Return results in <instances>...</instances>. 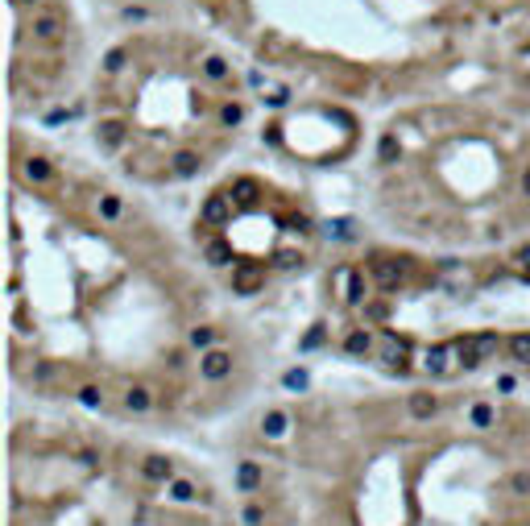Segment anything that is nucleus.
<instances>
[{
	"instance_id": "1a4fd4ad",
	"label": "nucleus",
	"mask_w": 530,
	"mask_h": 526,
	"mask_svg": "<svg viewBox=\"0 0 530 526\" xmlns=\"http://www.w3.org/2000/svg\"><path fill=\"white\" fill-rule=\"evenodd\" d=\"M510 356L518 365H530V332H514L510 336Z\"/></svg>"
},
{
	"instance_id": "39448f33",
	"label": "nucleus",
	"mask_w": 530,
	"mask_h": 526,
	"mask_svg": "<svg viewBox=\"0 0 530 526\" xmlns=\"http://www.w3.org/2000/svg\"><path fill=\"white\" fill-rule=\"evenodd\" d=\"M228 373H232V356H228V352L212 349V352L199 356V377H203V382H224Z\"/></svg>"
},
{
	"instance_id": "9b49d317",
	"label": "nucleus",
	"mask_w": 530,
	"mask_h": 526,
	"mask_svg": "<svg viewBox=\"0 0 530 526\" xmlns=\"http://www.w3.org/2000/svg\"><path fill=\"white\" fill-rule=\"evenodd\" d=\"M344 349H348V352H356V356H365V352L373 349V336H369V332L360 328V332H353V336L344 340Z\"/></svg>"
},
{
	"instance_id": "f8f14e48",
	"label": "nucleus",
	"mask_w": 530,
	"mask_h": 526,
	"mask_svg": "<svg viewBox=\"0 0 530 526\" xmlns=\"http://www.w3.org/2000/svg\"><path fill=\"white\" fill-rule=\"evenodd\" d=\"M216 340V332L212 328H191V349H208Z\"/></svg>"
},
{
	"instance_id": "ddd939ff",
	"label": "nucleus",
	"mask_w": 530,
	"mask_h": 526,
	"mask_svg": "<svg viewBox=\"0 0 530 526\" xmlns=\"http://www.w3.org/2000/svg\"><path fill=\"white\" fill-rule=\"evenodd\" d=\"M522 191L530 195V166H526V175H522Z\"/></svg>"
},
{
	"instance_id": "4468645a",
	"label": "nucleus",
	"mask_w": 530,
	"mask_h": 526,
	"mask_svg": "<svg viewBox=\"0 0 530 526\" xmlns=\"http://www.w3.org/2000/svg\"><path fill=\"white\" fill-rule=\"evenodd\" d=\"M17 4H25V0H17Z\"/></svg>"
},
{
	"instance_id": "6e6552de",
	"label": "nucleus",
	"mask_w": 530,
	"mask_h": 526,
	"mask_svg": "<svg viewBox=\"0 0 530 526\" xmlns=\"http://www.w3.org/2000/svg\"><path fill=\"white\" fill-rule=\"evenodd\" d=\"M240 121H245V104H240L236 95H224L220 112H216V125H220V129H236Z\"/></svg>"
},
{
	"instance_id": "9d476101",
	"label": "nucleus",
	"mask_w": 530,
	"mask_h": 526,
	"mask_svg": "<svg viewBox=\"0 0 530 526\" xmlns=\"http://www.w3.org/2000/svg\"><path fill=\"white\" fill-rule=\"evenodd\" d=\"M25 175L42 187V182H50V178H54V166H50L46 158H29V162H25Z\"/></svg>"
},
{
	"instance_id": "20e7f679",
	"label": "nucleus",
	"mask_w": 530,
	"mask_h": 526,
	"mask_svg": "<svg viewBox=\"0 0 530 526\" xmlns=\"http://www.w3.org/2000/svg\"><path fill=\"white\" fill-rule=\"evenodd\" d=\"M232 212H236L232 195H228V191H216V195H208V203L199 208V224H203V228H220V224H232Z\"/></svg>"
},
{
	"instance_id": "0eeeda50",
	"label": "nucleus",
	"mask_w": 530,
	"mask_h": 526,
	"mask_svg": "<svg viewBox=\"0 0 530 526\" xmlns=\"http://www.w3.org/2000/svg\"><path fill=\"white\" fill-rule=\"evenodd\" d=\"M199 71H203L212 83H232V62H228V58H220V54H203Z\"/></svg>"
},
{
	"instance_id": "f257e3e1",
	"label": "nucleus",
	"mask_w": 530,
	"mask_h": 526,
	"mask_svg": "<svg viewBox=\"0 0 530 526\" xmlns=\"http://www.w3.org/2000/svg\"><path fill=\"white\" fill-rule=\"evenodd\" d=\"M232 493L245 526H530V419L477 427L468 398L440 419L402 398L269 406Z\"/></svg>"
},
{
	"instance_id": "423d86ee",
	"label": "nucleus",
	"mask_w": 530,
	"mask_h": 526,
	"mask_svg": "<svg viewBox=\"0 0 530 526\" xmlns=\"http://www.w3.org/2000/svg\"><path fill=\"white\" fill-rule=\"evenodd\" d=\"M132 137L129 125H121V121H100L95 125V141L108 149V154H116V149H125V141Z\"/></svg>"
},
{
	"instance_id": "7ed1b4c3",
	"label": "nucleus",
	"mask_w": 530,
	"mask_h": 526,
	"mask_svg": "<svg viewBox=\"0 0 530 526\" xmlns=\"http://www.w3.org/2000/svg\"><path fill=\"white\" fill-rule=\"evenodd\" d=\"M332 286H336V295H340L344 303L369 299V282H365V269H360V265H340V269L332 274Z\"/></svg>"
},
{
	"instance_id": "f03ea898",
	"label": "nucleus",
	"mask_w": 530,
	"mask_h": 526,
	"mask_svg": "<svg viewBox=\"0 0 530 526\" xmlns=\"http://www.w3.org/2000/svg\"><path fill=\"white\" fill-rule=\"evenodd\" d=\"M13 526H245L170 452L83 431H13Z\"/></svg>"
}]
</instances>
